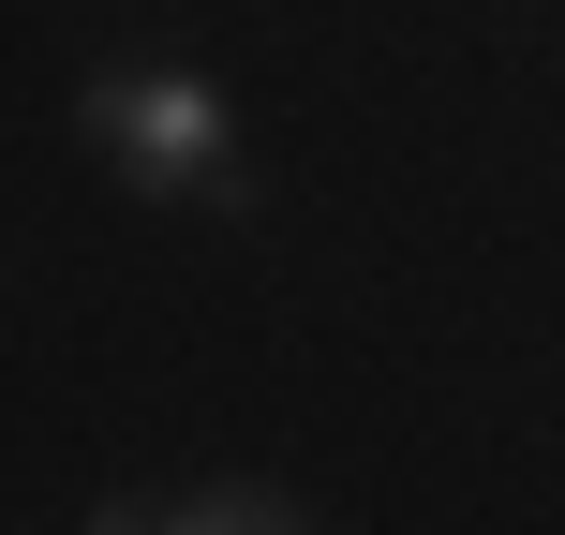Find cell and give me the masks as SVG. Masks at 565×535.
Returning <instances> with one entry per match:
<instances>
[{"instance_id":"6da1fadb","label":"cell","mask_w":565,"mask_h":535,"mask_svg":"<svg viewBox=\"0 0 565 535\" xmlns=\"http://www.w3.org/2000/svg\"><path fill=\"white\" fill-rule=\"evenodd\" d=\"M89 135H105L149 194H224L238 119H224V89H209V75H105V89H89Z\"/></svg>"},{"instance_id":"7a4b0ae2","label":"cell","mask_w":565,"mask_h":535,"mask_svg":"<svg viewBox=\"0 0 565 535\" xmlns=\"http://www.w3.org/2000/svg\"><path fill=\"white\" fill-rule=\"evenodd\" d=\"M119 521H224V535H268V521H298V506H282V491H194V506H119Z\"/></svg>"}]
</instances>
